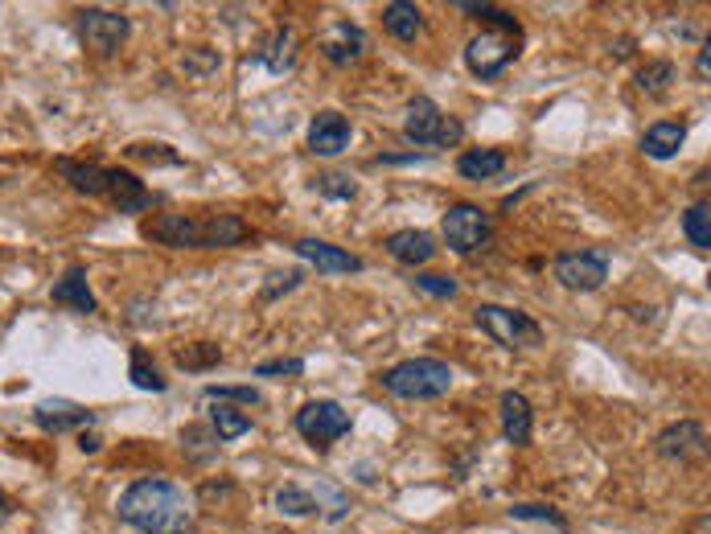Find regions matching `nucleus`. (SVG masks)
<instances>
[{
  "mask_svg": "<svg viewBox=\"0 0 711 534\" xmlns=\"http://www.w3.org/2000/svg\"><path fill=\"white\" fill-rule=\"evenodd\" d=\"M551 272L560 280L563 288L572 293H592L609 280V256L604 251H567L551 263Z\"/></svg>",
  "mask_w": 711,
  "mask_h": 534,
  "instance_id": "obj_9",
  "label": "nucleus"
},
{
  "mask_svg": "<svg viewBox=\"0 0 711 534\" xmlns=\"http://www.w3.org/2000/svg\"><path fill=\"white\" fill-rule=\"evenodd\" d=\"M415 288L424 296H436V300H449L457 296V280L452 276H415Z\"/></svg>",
  "mask_w": 711,
  "mask_h": 534,
  "instance_id": "obj_36",
  "label": "nucleus"
},
{
  "mask_svg": "<svg viewBox=\"0 0 711 534\" xmlns=\"http://www.w3.org/2000/svg\"><path fill=\"white\" fill-rule=\"evenodd\" d=\"M641 152L650 157V161H671L678 148L687 145V128L678 124V120H658V124H650V128L641 132Z\"/></svg>",
  "mask_w": 711,
  "mask_h": 534,
  "instance_id": "obj_17",
  "label": "nucleus"
},
{
  "mask_svg": "<svg viewBox=\"0 0 711 534\" xmlns=\"http://www.w3.org/2000/svg\"><path fill=\"white\" fill-rule=\"evenodd\" d=\"M317 189L325 194V198H337V202H350V198L358 194V185L350 173H321Z\"/></svg>",
  "mask_w": 711,
  "mask_h": 534,
  "instance_id": "obj_32",
  "label": "nucleus"
},
{
  "mask_svg": "<svg viewBox=\"0 0 711 534\" xmlns=\"http://www.w3.org/2000/svg\"><path fill=\"white\" fill-rule=\"evenodd\" d=\"M420 25H424V13H420V4H412V0H395V4L383 9V29L391 37H399V41H415Z\"/></svg>",
  "mask_w": 711,
  "mask_h": 534,
  "instance_id": "obj_23",
  "label": "nucleus"
},
{
  "mask_svg": "<svg viewBox=\"0 0 711 534\" xmlns=\"http://www.w3.org/2000/svg\"><path fill=\"white\" fill-rule=\"evenodd\" d=\"M387 251H391L399 263H408V268H420V263H428L436 256V239H432V231H399L387 239Z\"/></svg>",
  "mask_w": 711,
  "mask_h": 534,
  "instance_id": "obj_18",
  "label": "nucleus"
},
{
  "mask_svg": "<svg viewBox=\"0 0 711 534\" xmlns=\"http://www.w3.org/2000/svg\"><path fill=\"white\" fill-rule=\"evenodd\" d=\"M223 353H219V346H194V350H182L177 353V367L186 370H202V367H214Z\"/></svg>",
  "mask_w": 711,
  "mask_h": 534,
  "instance_id": "obj_34",
  "label": "nucleus"
},
{
  "mask_svg": "<svg viewBox=\"0 0 711 534\" xmlns=\"http://www.w3.org/2000/svg\"><path fill=\"white\" fill-rule=\"evenodd\" d=\"M128 157H132V161H152V165H165V161H169V165H177V161H182V157H177L169 145H161V148H157V145H132Z\"/></svg>",
  "mask_w": 711,
  "mask_h": 534,
  "instance_id": "obj_33",
  "label": "nucleus"
},
{
  "mask_svg": "<svg viewBox=\"0 0 711 534\" xmlns=\"http://www.w3.org/2000/svg\"><path fill=\"white\" fill-rule=\"evenodd\" d=\"M531 432H535V411H531V399L519 395V390H506L502 395V436L510 444H531Z\"/></svg>",
  "mask_w": 711,
  "mask_h": 534,
  "instance_id": "obj_16",
  "label": "nucleus"
},
{
  "mask_svg": "<svg viewBox=\"0 0 711 534\" xmlns=\"http://www.w3.org/2000/svg\"><path fill=\"white\" fill-rule=\"evenodd\" d=\"M132 387H140V390H165V378L157 374V367L149 362V353L145 350H136L132 353Z\"/></svg>",
  "mask_w": 711,
  "mask_h": 534,
  "instance_id": "obj_30",
  "label": "nucleus"
},
{
  "mask_svg": "<svg viewBox=\"0 0 711 534\" xmlns=\"http://www.w3.org/2000/svg\"><path fill=\"white\" fill-rule=\"evenodd\" d=\"M300 370H304L300 358H276V362H260L255 374H260V378H292V374H300Z\"/></svg>",
  "mask_w": 711,
  "mask_h": 534,
  "instance_id": "obj_37",
  "label": "nucleus"
},
{
  "mask_svg": "<svg viewBox=\"0 0 711 534\" xmlns=\"http://www.w3.org/2000/svg\"><path fill=\"white\" fill-rule=\"evenodd\" d=\"M699 78H711V46H699Z\"/></svg>",
  "mask_w": 711,
  "mask_h": 534,
  "instance_id": "obj_41",
  "label": "nucleus"
},
{
  "mask_svg": "<svg viewBox=\"0 0 711 534\" xmlns=\"http://www.w3.org/2000/svg\"><path fill=\"white\" fill-rule=\"evenodd\" d=\"M300 280H304L300 272H276V280H272V284H263L260 296H263V300H276V296H284L288 288H297Z\"/></svg>",
  "mask_w": 711,
  "mask_h": 534,
  "instance_id": "obj_40",
  "label": "nucleus"
},
{
  "mask_svg": "<svg viewBox=\"0 0 711 534\" xmlns=\"http://www.w3.org/2000/svg\"><path fill=\"white\" fill-rule=\"evenodd\" d=\"M325 58L334 62V66H350V62H358V58L371 50V37H366V29H358V25H350V21H341V25H334V34L325 37Z\"/></svg>",
  "mask_w": 711,
  "mask_h": 534,
  "instance_id": "obj_15",
  "label": "nucleus"
},
{
  "mask_svg": "<svg viewBox=\"0 0 711 534\" xmlns=\"http://www.w3.org/2000/svg\"><path fill=\"white\" fill-rule=\"evenodd\" d=\"M99 448H103V436L87 432V436H83V452H99Z\"/></svg>",
  "mask_w": 711,
  "mask_h": 534,
  "instance_id": "obj_42",
  "label": "nucleus"
},
{
  "mask_svg": "<svg viewBox=\"0 0 711 534\" xmlns=\"http://www.w3.org/2000/svg\"><path fill=\"white\" fill-rule=\"evenodd\" d=\"M132 34V21L112 9H83L78 13V37L95 54H115Z\"/></svg>",
  "mask_w": 711,
  "mask_h": 534,
  "instance_id": "obj_8",
  "label": "nucleus"
},
{
  "mask_svg": "<svg viewBox=\"0 0 711 534\" xmlns=\"http://www.w3.org/2000/svg\"><path fill=\"white\" fill-rule=\"evenodd\" d=\"M210 432H214V440H239L251 432V415L230 403H214L210 407Z\"/></svg>",
  "mask_w": 711,
  "mask_h": 534,
  "instance_id": "obj_25",
  "label": "nucleus"
},
{
  "mask_svg": "<svg viewBox=\"0 0 711 534\" xmlns=\"http://www.w3.org/2000/svg\"><path fill=\"white\" fill-rule=\"evenodd\" d=\"M403 136L412 145L449 148L465 136V128H461V120H452V115H445V111L436 108L428 95H415L412 103H408V115H403Z\"/></svg>",
  "mask_w": 711,
  "mask_h": 534,
  "instance_id": "obj_3",
  "label": "nucleus"
},
{
  "mask_svg": "<svg viewBox=\"0 0 711 534\" xmlns=\"http://www.w3.org/2000/svg\"><path fill=\"white\" fill-rule=\"evenodd\" d=\"M276 510H280L284 518H313L317 514V498H313L309 489L284 485L280 494H276Z\"/></svg>",
  "mask_w": 711,
  "mask_h": 534,
  "instance_id": "obj_28",
  "label": "nucleus"
},
{
  "mask_svg": "<svg viewBox=\"0 0 711 534\" xmlns=\"http://www.w3.org/2000/svg\"><path fill=\"white\" fill-rule=\"evenodd\" d=\"M297 432L313 448H329L337 436L350 432V411L334 403V399H313V403H304L297 411Z\"/></svg>",
  "mask_w": 711,
  "mask_h": 534,
  "instance_id": "obj_7",
  "label": "nucleus"
},
{
  "mask_svg": "<svg viewBox=\"0 0 711 534\" xmlns=\"http://www.w3.org/2000/svg\"><path fill=\"white\" fill-rule=\"evenodd\" d=\"M440 235H445V243H449L457 256H473V251H482L489 243V235H494V219H489L482 206L461 202L445 214Z\"/></svg>",
  "mask_w": 711,
  "mask_h": 534,
  "instance_id": "obj_5",
  "label": "nucleus"
},
{
  "mask_svg": "<svg viewBox=\"0 0 711 534\" xmlns=\"http://www.w3.org/2000/svg\"><path fill=\"white\" fill-rule=\"evenodd\" d=\"M695 448H703V424H695V420H683V424H671L662 436H658V452L662 457H691Z\"/></svg>",
  "mask_w": 711,
  "mask_h": 534,
  "instance_id": "obj_20",
  "label": "nucleus"
},
{
  "mask_svg": "<svg viewBox=\"0 0 711 534\" xmlns=\"http://www.w3.org/2000/svg\"><path fill=\"white\" fill-rule=\"evenodd\" d=\"M350 120L341 115V111H317L313 115V124H309V148L317 152V157H337V152H346L350 148Z\"/></svg>",
  "mask_w": 711,
  "mask_h": 534,
  "instance_id": "obj_11",
  "label": "nucleus"
},
{
  "mask_svg": "<svg viewBox=\"0 0 711 534\" xmlns=\"http://www.w3.org/2000/svg\"><path fill=\"white\" fill-rule=\"evenodd\" d=\"M115 514L124 526L140 534H189L194 531V514L186 506V494L165 477H145L132 481L120 494Z\"/></svg>",
  "mask_w": 711,
  "mask_h": 534,
  "instance_id": "obj_1",
  "label": "nucleus"
},
{
  "mask_svg": "<svg viewBox=\"0 0 711 534\" xmlns=\"http://www.w3.org/2000/svg\"><path fill=\"white\" fill-rule=\"evenodd\" d=\"M54 305H62V309H75V313H95V293L91 284H87V272L83 268H71L66 276L54 284Z\"/></svg>",
  "mask_w": 711,
  "mask_h": 534,
  "instance_id": "obj_19",
  "label": "nucleus"
},
{
  "mask_svg": "<svg viewBox=\"0 0 711 534\" xmlns=\"http://www.w3.org/2000/svg\"><path fill=\"white\" fill-rule=\"evenodd\" d=\"M103 198L120 210V214H136V210H145L152 202V194L145 189V182L128 173V169H108V177H103Z\"/></svg>",
  "mask_w": 711,
  "mask_h": 534,
  "instance_id": "obj_12",
  "label": "nucleus"
},
{
  "mask_svg": "<svg viewBox=\"0 0 711 534\" xmlns=\"http://www.w3.org/2000/svg\"><path fill=\"white\" fill-rule=\"evenodd\" d=\"M207 395L214 403H260L255 387H207Z\"/></svg>",
  "mask_w": 711,
  "mask_h": 534,
  "instance_id": "obj_35",
  "label": "nucleus"
},
{
  "mask_svg": "<svg viewBox=\"0 0 711 534\" xmlns=\"http://www.w3.org/2000/svg\"><path fill=\"white\" fill-rule=\"evenodd\" d=\"M145 235L152 243H165V247H202V222L189 219V214H157L149 219Z\"/></svg>",
  "mask_w": 711,
  "mask_h": 534,
  "instance_id": "obj_13",
  "label": "nucleus"
},
{
  "mask_svg": "<svg viewBox=\"0 0 711 534\" xmlns=\"http://www.w3.org/2000/svg\"><path fill=\"white\" fill-rule=\"evenodd\" d=\"M477 325H482L494 341L510 346V350H526V346H539V341H544L539 321H531V316L519 313V309H506V305H482V309H477Z\"/></svg>",
  "mask_w": 711,
  "mask_h": 534,
  "instance_id": "obj_4",
  "label": "nucleus"
},
{
  "mask_svg": "<svg viewBox=\"0 0 711 534\" xmlns=\"http://www.w3.org/2000/svg\"><path fill=\"white\" fill-rule=\"evenodd\" d=\"M297 41H300L297 29H292V25H280V29H276V37L267 41V50L260 54V62L272 74H288L292 66H297V54H300Z\"/></svg>",
  "mask_w": 711,
  "mask_h": 534,
  "instance_id": "obj_21",
  "label": "nucleus"
},
{
  "mask_svg": "<svg viewBox=\"0 0 711 534\" xmlns=\"http://www.w3.org/2000/svg\"><path fill=\"white\" fill-rule=\"evenodd\" d=\"M58 169L66 173V182L75 185L78 194H103V177H108V169L83 165V161H62Z\"/></svg>",
  "mask_w": 711,
  "mask_h": 534,
  "instance_id": "obj_27",
  "label": "nucleus"
},
{
  "mask_svg": "<svg viewBox=\"0 0 711 534\" xmlns=\"http://www.w3.org/2000/svg\"><path fill=\"white\" fill-rule=\"evenodd\" d=\"M292 251H297L300 259H309L321 276H354V272H362V259H358L354 251H346V247H334V243L297 239L292 243Z\"/></svg>",
  "mask_w": 711,
  "mask_h": 534,
  "instance_id": "obj_10",
  "label": "nucleus"
},
{
  "mask_svg": "<svg viewBox=\"0 0 711 534\" xmlns=\"http://www.w3.org/2000/svg\"><path fill=\"white\" fill-rule=\"evenodd\" d=\"M671 74H674L671 62H650V66H641V71H637V91H646V95L666 91V87H671Z\"/></svg>",
  "mask_w": 711,
  "mask_h": 534,
  "instance_id": "obj_31",
  "label": "nucleus"
},
{
  "mask_svg": "<svg viewBox=\"0 0 711 534\" xmlns=\"http://www.w3.org/2000/svg\"><path fill=\"white\" fill-rule=\"evenodd\" d=\"M514 58H519V37L498 34V29H486V34L469 37V46H465V66L477 74V78H486V83H494Z\"/></svg>",
  "mask_w": 711,
  "mask_h": 534,
  "instance_id": "obj_6",
  "label": "nucleus"
},
{
  "mask_svg": "<svg viewBox=\"0 0 711 534\" xmlns=\"http://www.w3.org/2000/svg\"><path fill=\"white\" fill-rule=\"evenodd\" d=\"M34 420H38L41 432H71V427L95 424V411L66 403V399H46V403L34 407Z\"/></svg>",
  "mask_w": 711,
  "mask_h": 534,
  "instance_id": "obj_14",
  "label": "nucleus"
},
{
  "mask_svg": "<svg viewBox=\"0 0 711 534\" xmlns=\"http://www.w3.org/2000/svg\"><path fill=\"white\" fill-rule=\"evenodd\" d=\"M182 448H186V457H189V461H210L219 444H214V432H210V427L189 424L186 432H182Z\"/></svg>",
  "mask_w": 711,
  "mask_h": 534,
  "instance_id": "obj_29",
  "label": "nucleus"
},
{
  "mask_svg": "<svg viewBox=\"0 0 711 534\" xmlns=\"http://www.w3.org/2000/svg\"><path fill=\"white\" fill-rule=\"evenodd\" d=\"M247 239V222L235 214H210L202 219V247H235Z\"/></svg>",
  "mask_w": 711,
  "mask_h": 534,
  "instance_id": "obj_24",
  "label": "nucleus"
},
{
  "mask_svg": "<svg viewBox=\"0 0 711 534\" xmlns=\"http://www.w3.org/2000/svg\"><path fill=\"white\" fill-rule=\"evenodd\" d=\"M9 510H13V501H9V498H4V494H0V522L9 518Z\"/></svg>",
  "mask_w": 711,
  "mask_h": 534,
  "instance_id": "obj_43",
  "label": "nucleus"
},
{
  "mask_svg": "<svg viewBox=\"0 0 711 534\" xmlns=\"http://www.w3.org/2000/svg\"><path fill=\"white\" fill-rule=\"evenodd\" d=\"M219 62H223V58L214 54V50H189L182 66H186V74H214L219 71Z\"/></svg>",
  "mask_w": 711,
  "mask_h": 534,
  "instance_id": "obj_39",
  "label": "nucleus"
},
{
  "mask_svg": "<svg viewBox=\"0 0 711 534\" xmlns=\"http://www.w3.org/2000/svg\"><path fill=\"white\" fill-rule=\"evenodd\" d=\"M502 169H506V152H498V148H469L465 157L457 161V173H461L465 182L502 177Z\"/></svg>",
  "mask_w": 711,
  "mask_h": 534,
  "instance_id": "obj_22",
  "label": "nucleus"
},
{
  "mask_svg": "<svg viewBox=\"0 0 711 534\" xmlns=\"http://www.w3.org/2000/svg\"><path fill=\"white\" fill-rule=\"evenodd\" d=\"M383 387L399 399H440L452 387V367L440 358H412L383 374Z\"/></svg>",
  "mask_w": 711,
  "mask_h": 534,
  "instance_id": "obj_2",
  "label": "nucleus"
},
{
  "mask_svg": "<svg viewBox=\"0 0 711 534\" xmlns=\"http://www.w3.org/2000/svg\"><path fill=\"white\" fill-rule=\"evenodd\" d=\"M683 235H687L699 251H708L711 247V206L708 202L687 206V214H683Z\"/></svg>",
  "mask_w": 711,
  "mask_h": 534,
  "instance_id": "obj_26",
  "label": "nucleus"
},
{
  "mask_svg": "<svg viewBox=\"0 0 711 534\" xmlns=\"http://www.w3.org/2000/svg\"><path fill=\"white\" fill-rule=\"evenodd\" d=\"M510 518H539V522H551L560 534H563V526H567L560 510H551V506H510Z\"/></svg>",
  "mask_w": 711,
  "mask_h": 534,
  "instance_id": "obj_38",
  "label": "nucleus"
}]
</instances>
